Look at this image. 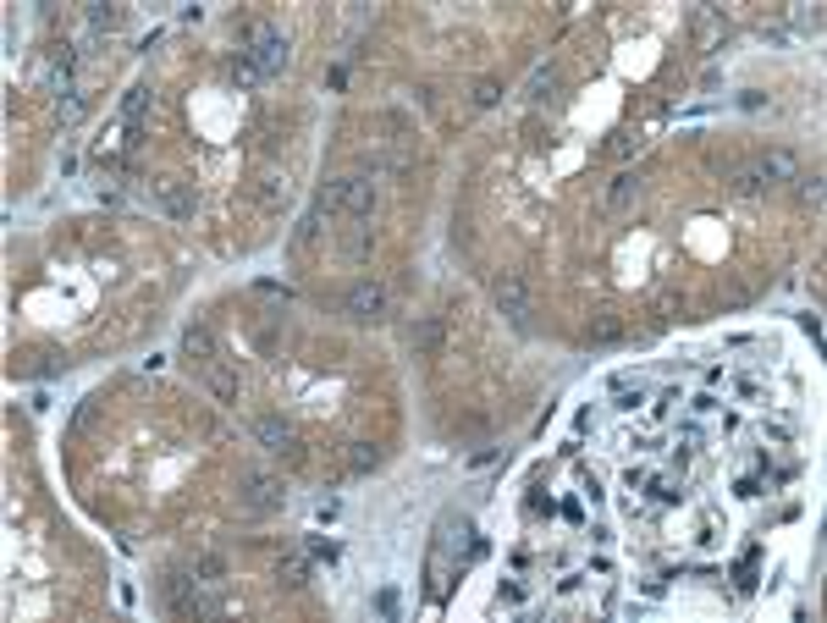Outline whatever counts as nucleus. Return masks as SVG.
Listing matches in <instances>:
<instances>
[{
  "label": "nucleus",
  "instance_id": "nucleus-1",
  "mask_svg": "<svg viewBox=\"0 0 827 623\" xmlns=\"http://www.w3.org/2000/svg\"><path fill=\"white\" fill-rule=\"evenodd\" d=\"M359 215V221H370V210H375V183L370 177H342V183H325L320 188V199H315V215Z\"/></svg>",
  "mask_w": 827,
  "mask_h": 623
},
{
  "label": "nucleus",
  "instance_id": "nucleus-2",
  "mask_svg": "<svg viewBox=\"0 0 827 623\" xmlns=\"http://www.w3.org/2000/svg\"><path fill=\"white\" fill-rule=\"evenodd\" d=\"M254 436L265 441V453H270V458H282L287 469H298V463H304V441L293 436V425H287V419H276V414L254 419Z\"/></svg>",
  "mask_w": 827,
  "mask_h": 623
},
{
  "label": "nucleus",
  "instance_id": "nucleus-3",
  "mask_svg": "<svg viewBox=\"0 0 827 623\" xmlns=\"http://www.w3.org/2000/svg\"><path fill=\"white\" fill-rule=\"evenodd\" d=\"M491 298H496V309H503L519 331L530 326V315H535V292H530V282H524V276H496Z\"/></svg>",
  "mask_w": 827,
  "mask_h": 623
},
{
  "label": "nucleus",
  "instance_id": "nucleus-4",
  "mask_svg": "<svg viewBox=\"0 0 827 623\" xmlns=\"http://www.w3.org/2000/svg\"><path fill=\"white\" fill-rule=\"evenodd\" d=\"M342 309H347V320H359V326H375V320L386 315V287L364 276V282H354L342 292Z\"/></svg>",
  "mask_w": 827,
  "mask_h": 623
},
{
  "label": "nucleus",
  "instance_id": "nucleus-5",
  "mask_svg": "<svg viewBox=\"0 0 827 623\" xmlns=\"http://www.w3.org/2000/svg\"><path fill=\"white\" fill-rule=\"evenodd\" d=\"M248 61H254V72H260V78H270V72H282V66H287V39L276 34V28H265V22H260V28L248 34Z\"/></svg>",
  "mask_w": 827,
  "mask_h": 623
},
{
  "label": "nucleus",
  "instance_id": "nucleus-6",
  "mask_svg": "<svg viewBox=\"0 0 827 623\" xmlns=\"http://www.w3.org/2000/svg\"><path fill=\"white\" fill-rule=\"evenodd\" d=\"M243 486V502L254 508V513H276L287 502V491H282V480H270V475H260V469H248V475L238 480Z\"/></svg>",
  "mask_w": 827,
  "mask_h": 623
},
{
  "label": "nucleus",
  "instance_id": "nucleus-7",
  "mask_svg": "<svg viewBox=\"0 0 827 623\" xmlns=\"http://www.w3.org/2000/svg\"><path fill=\"white\" fill-rule=\"evenodd\" d=\"M12 370H17L22 381H44V376H61V370H66V354H61V347H28V354H17Z\"/></svg>",
  "mask_w": 827,
  "mask_h": 623
},
{
  "label": "nucleus",
  "instance_id": "nucleus-8",
  "mask_svg": "<svg viewBox=\"0 0 827 623\" xmlns=\"http://www.w3.org/2000/svg\"><path fill=\"white\" fill-rule=\"evenodd\" d=\"M199 376H205V386L221 397V403H238V376L221 359H210V364H199Z\"/></svg>",
  "mask_w": 827,
  "mask_h": 623
},
{
  "label": "nucleus",
  "instance_id": "nucleus-9",
  "mask_svg": "<svg viewBox=\"0 0 827 623\" xmlns=\"http://www.w3.org/2000/svg\"><path fill=\"white\" fill-rule=\"evenodd\" d=\"M640 193H645L640 171H623V177H612V188H607V205L612 210H629V205H640Z\"/></svg>",
  "mask_w": 827,
  "mask_h": 623
},
{
  "label": "nucleus",
  "instance_id": "nucleus-10",
  "mask_svg": "<svg viewBox=\"0 0 827 623\" xmlns=\"http://www.w3.org/2000/svg\"><path fill=\"white\" fill-rule=\"evenodd\" d=\"M183 354H188L193 364H210V359H215V337H210V326H188V331H183Z\"/></svg>",
  "mask_w": 827,
  "mask_h": 623
},
{
  "label": "nucleus",
  "instance_id": "nucleus-11",
  "mask_svg": "<svg viewBox=\"0 0 827 623\" xmlns=\"http://www.w3.org/2000/svg\"><path fill=\"white\" fill-rule=\"evenodd\" d=\"M756 171H761V183H772V177L784 183V177H794V155L789 149H767V155L756 160Z\"/></svg>",
  "mask_w": 827,
  "mask_h": 623
},
{
  "label": "nucleus",
  "instance_id": "nucleus-12",
  "mask_svg": "<svg viewBox=\"0 0 827 623\" xmlns=\"http://www.w3.org/2000/svg\"><path fill=\"white\" fill-rule=\"evenodd\" d=\"M409 347L414 354H436L441 347V320H414L409 326Z\"/></svg>",
  "mask_w": 827,
  "mask_h": 623
},
{
  "label": "nucleus",
  "instance_id": "nucleus-13",
  "mask_svg": "<svg viewBox=\"0 0 827 623\" xmlns=\"http://www.w3.org/2000/svg\"><path fill=\"white\" fill-rule=\"evenodd\" d=\"M155 193H160V205H166L171 215H193V199L183 193V183H177V177H160V183H155Z\"/></svg>",
  "mask_w": 827,
  "mask_h": 623
},
{
  "label": "nucleus",
  "instance_id": "nucleus-14",
  "mask_svg": "<svg viewBox=\"0 0 827 623\" xmlns=\"http://www.w3.org/2000/svg\"><path fill=\"white\" fill-rule=\"evenodd\" d=\"M347 469H354V475L381 469V447H375V441H347Z\"/></svg>",
  "mask_w": 827,
  "mask_h": 623
},
{
  "label": "nucleus",
  "instance_id": "nucleus-15",
  "mask_svg": "<svg viewBox=\"0 0 827 623\" xmlns=\"http://www.w3.org/2000/svg\"><path fill=\"white\" fill-rule=\"evenodd\" d=\"M188 568H193V580H199V585H221V580H227V557H215V552L193 557Z\"/></svg>",
  "mask_w": 827,
  "mask_h": 623
},
{
  "label": "nucleus",
  "instance_id": "nucleus-16",
  "mask_svg": "<svg viewBox=\"0 0 827 623\" xmlns=\"http://www.w3.org/2000/svg\"><path fill=\"white\" fill-rule=\"evenodd\" d=\"M618 337H623V326H618L612 315H596V320H590V331H585L590 347H607V342H618Z\"/></svg>",
  "mask_w": 827,
  "mask_h": 623
},
{
  "label": "nucleus",
  "instance_id": "nucleus-17",
  "mask_svg": "<svg viewBox=\"0 0 827 623\" xmlns=\"http://www.w3.org/2000/svg\"><path fill=\"white\" fill-rule=\"evenodd\" d=\"M276 574H282V585H309V557H282Z\"/></svg>",
  "mask_w": 827,
  "mask_h": 623
},
{
  "label": "nucleus",
  "instance_id": "nucleus-18",
  "mask_svg": "<svg viewBox=\"0 0 827 623\" xmlns=\"http://www.w3.org/2000/svg\"><path fill=\"white\" fill-rule=\"evenodd\" d=\"M121 22V12L116 6H89V34H111Z\"/></svg>",
  "mask_w": 827,
  "mask_h": 623
},
{
  "label": "nucleus",
  "instance_id": "nucleus-19",
  "mask_svg": "<svg viewBox=\"0 0 827 623\" xmlns=\"http://www.w3.org/2000/svg\"><path fill=\"white\" fill-rule=\"evenodd\" d=\"M304 546H309V557H315V563H337V541H325V535H304Z\"/></svg>",
  "mask_w": 827,
  "mask_h": 623
},
{
  "label": "nucleus",
  "instance_id": "nucleus-20",
  "mask_svg": "<svg viewBox=\"0 0 827 623\" xmlns=\"http://www.w3.org/2000/svg\"><path fill=\"white\" fill-rule=\"evenodd\" d=\"M315 232H320V215H304V221H298V232H293V243H298V248H309Z\"/></svg>",
  "mask_w": 827,
  "mask_h": 623
},
{
  "label": "nucleus",
  "instance_id": "nucleus-21",
  "mask_svg": "<svg viewBox=\"0 0 827 623\" xmlns=\"http://www.w3.org/2000/svg\"><path fill=\"white\" fill-rule=\"evenodd\" d=\"M530 89H535V99H551V89H558V72H551V66H546V72H535Z\"/></svg>",
  "mask_w": 827,
  "mask_h": 623
},
{
  "label": "nucleus",
  "instance_id": "nucleus-22",
  "mask_svg": "<svg viewBox=\"0 0 827 623\" xmlns=\"http://www.w3.org/2000/svg\"><path fill=\"white\" fill-rule=\"evenodd\" d=\"M342 248H347V260H364V254H370V232H347Z\"/></svg>",
  "mask_w": 827,
  "mask_h": 623
},
{
  "label": "nucleus",
  "instance_id": "nucleus-23",
  "mask_svg": "<svg viewBox=\"0 0 827 623\" xmlns=\"http://www.w3.org/2000/svg\"><path fill=\"white\" fill-rule=\"evenodd\" d=\"M496 94H503V89H496L491 78H480V83H474V105H496Z\"/></svg>",
  "mask_w": 827,
  "mask_h": 623
},
{
  "label": "nucleus",
  "instance_id": "nucleus-24",
  "mask_svg": "<svg viewBox=\"0 0 827 623\" xmlns=\"http://www.w3.org/2000/svg\"><path fill=\"white\" fill-rule=\"evenodd\" d=\"M83 116V94L78 89H66V105H61V121H78Z\"/></svg>",
  "mask_w": 827,
  "mask_h": 623
},
{
  "label": "nucleus",
  "instance_id": "nucleus-25",
  "mask_svg": "<svg viewBox=\"0 0 827 623\" xmlns=\"http://www.w3.org/2000/svg\"><path fill=\"white\" fill-rule=\"evenodd\" d=\"M800 199H806V205L816 210V205H822V177H811V183H806V177H800Z\"/></svg>",
  "mask_w": 827,
  "mask_h": 623
},
{
  "label": "nucleus",
  "instance_id": "nucleus-26",
  "mask_svg": "<svg viewBox=\"0 0 827 623\" xmlns=\"http://www.w3.org/2000/svg\"><path fill=\"white\" fill-rule=\"evenodd\" d=\"M375 612H381V618H397V596L381 590V596H375Z\"/></svg>",
  "mask_w": 827,
  "mask_h": 623
}]
</instances>
